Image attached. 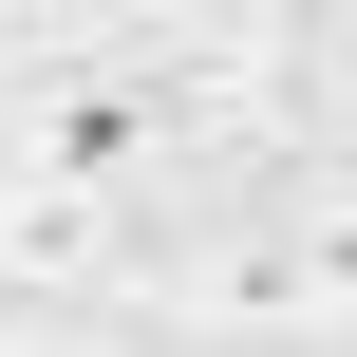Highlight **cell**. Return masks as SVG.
Wrapping results in <instances>:
<instances>
[{"mask_svg": "<svg viewBox=\"0 0 357 357\" xmlns=\"http://www.w3.org/2000/svg\"><path fill=\"white\" fill-rule=\"evenodd\" d=\"M207 0H0V56H169Z\"/></svg>", "mask_w": 357, "mask_h": 357, "instance_id": "3", "label": "cell"}, {"mask_svg": "<svg viewBox=\"0 0 357 357\" xmlns=\"http://www.w3.org/2000/svg\"><path fill=\"white\" fill-rule=\"evenodd\" d=\"M151 282H169V320H188V339H320L339 245H320V226H282V207H245V226H207V245H151Z\"/></svg>", "mask_w": 357, "mask_h": 357, "instance_id": "2", "label": "cell"}, {"mask_svg": "<svg viewBox=\"0 0 357 357\" xmlns=\"http://www.w3.org/2000/svg\"><path fill=\"white\" fill-rule=\"evenodd\" d=\"M207 94L169 56H0V188H75V207H151L188 169Z\"/></svg>", "mask_w": 357, "mask_h": 357, "instance_id": "1", "label": "cell"}]
</instances>
